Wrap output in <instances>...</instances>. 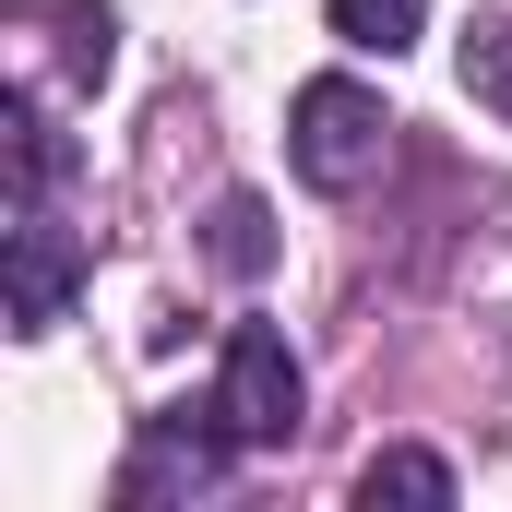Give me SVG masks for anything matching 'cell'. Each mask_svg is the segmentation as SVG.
Wrapping results in <instances>:
<instances>
[{"label": "cell", "mask_w": 512, "mask_h": 512, "mask_svg": "<svg viewBox=\"0 0 512 512\" xmlns=\"http://www.w3.org/2000/svg\"><path fill=\"white\" fill-rule=\"evenodd\" d=\"M382 96L370 84H346V72H322V84H298V108H286V143H298V179L310 191H358L370 167H382Z\"/></svg>", "instance_id": "cell-1"}, {"label": "cell", "mask_w": 512, "mask_h": 512, "mask_svg": "<svg viewBox=\"0 0 512 512\" xmlns=\"http://www.w3.org/2000/svg\"><path fill=\"white\" fill-rule=\"evenodd\" d=\"M227 429H239V441H286V429H298V358H286V334H274V322H239V334H227Z\"/></svg>", "instance_id": "cell-2"}, {"label": "cell", "mask_w": 512, "mask_h": 512, "mask_svg": "<svg viewBox=\"0 0 512 512\" xmlns=\"http://www.w3.org/2000/svg\"><path fill=\"white\" fill-rule=\"evenodd\" d=\"M60 298H72V239L48 227V203H12V286H0L12 334H48Z\"/></svg>", "instance_id": "cell-3"}, {"label": "cell", "mask_w": 512, "mask_h": 512, "mask_svg": "<svg viewBox=\"0 0 512 512\" xmlns=\"http://www.w3.org/2000/svg\"><path fill=\"white\" fill-rule=\"evenodd\" d=\"M203 251H215V274H239V286H251L262 262H274V215H262V191H227V203H215Z\"/></svg>", "instance_id": "cell-4"}, {"label": "cell", "mask_w": 512, "mask_h": 512, "mask_svg": "<svg viewBox=\"0 0 512 512\" xmlns=\"http://www.w3.org/2000/svg\"><path fill=\"white\" fill-rule=\"evenodd\" d=\"M358 501H370V512H382V501H405V512H441V501H453V465H441V453H370Z\"/></svg>", "instance_id": "cell-5"}, {"label": "cell", "mask_w": 512, "mask_h": 512, "mask_svg": "<svg viewBox=\"0 0 512 512\" xmlns=\"http://www.w3.org/2000/svg\"><path fill=\"white\" fill-rule=\"evenodd\" d=\"M417 24H429V0H334V36H346V48H370V60L417 48Z\"/></svg>", "instance_id": "cell-6"}, {"label": "cell", "mask_w": 512, "mask_h": 512, "mask_svg": "<svg viewBox=\"0 0 512 512\" xmlns=\"http://www.w3.org/2000/svg\"><path fill=\"white\" fill-rule=\"evenodd\" d=\"M465 96H477V108H501V120H512V12H489V24L465 36Z\"/></svg>", "instance_id": "cell-7"}]
</instances>
